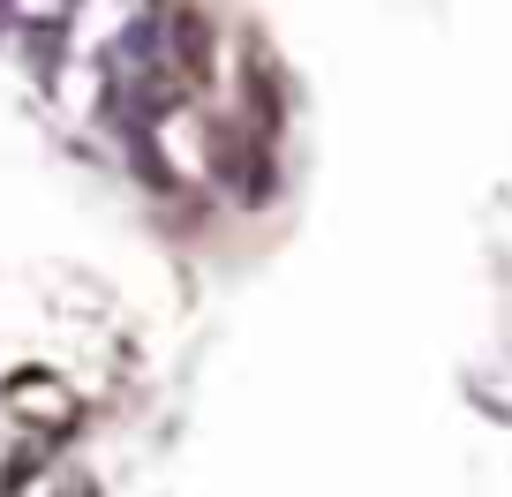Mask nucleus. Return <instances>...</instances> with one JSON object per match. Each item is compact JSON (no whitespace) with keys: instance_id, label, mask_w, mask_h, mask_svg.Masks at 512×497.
<instances>
[{"instance_id":"f257e3e1","label":"nucleus","mask_w":512,"mask_h":497,"mask_svg":"<svg viewBox=\"0 0 512 497\" xmlns=\"http://www.w3.org/2000/svg\"><path fill=\"white\" fill-rule=\"evenodd\" d=\"M211 166L226 174V189H234L241 204H264V196H272V166H264V159H241L226 129H211Z\"/></svg>"}]
</instances>
